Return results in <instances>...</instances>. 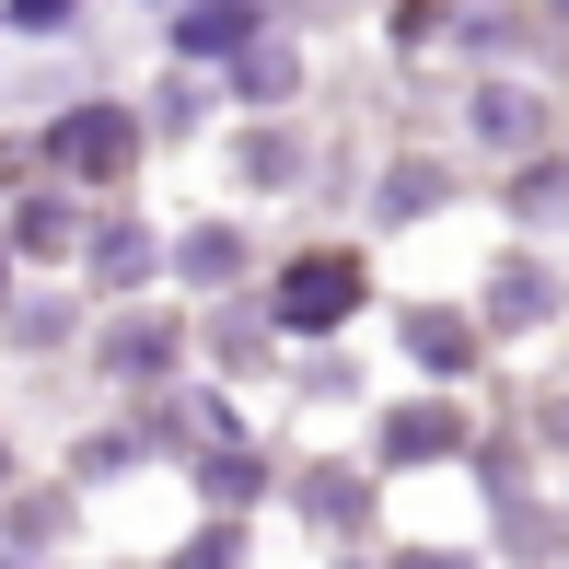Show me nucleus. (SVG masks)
<instances>
[{"label": "nucleus", "instance_id": "2", "mask_svg": "<svg viewBox=\"0 0 569 569\" xmlns=\"http://www.w3.org/2000/svg\"><path fill=\"white\" fill-rule=\"evenodd\" d=\"M59 163H70V174H117V163H128V117H106V106L70 117V128H59Z\"/></svg>", "mask_w": 569, "mask_h": 569}, {"label": "nucleus", "instance_id": "4", "mask_svg": "<svg viewBox=\"0 0 569 569\" xmlns=\"http://www.w3.org/2000/svg\"><path fill=\"white\" fill-rule=\"evenodd\" d=\"M12 12H23V23H70V0H12Z\"/></svg>", "mask_w": 569, "mask_h": 569}, {"label": "nucleus", "instance_id": "3", "mask_svg": "<svg viewBox=\"0 0 569 569\" xmlns=\"http://www.w3.org/2000/svg\"><path fill=\"white\" fill-rule=\"evenodd\" d=\"M174 36H187V47H244V36H256V12H244V0H198Z\"/></svg>", "mask_w": 569, "mask_h": 569}, {"label": "nucleus", "instance_id": "1", "mask_svg": "<svg viewBox=\"0 0 569 569\" xmlns=\"http://www.w3.org/2000/svg\"><path fill=\"white\" fill-rule=\"evenodd\" d=\"M349 302H360V268H349V256H302V268L279 279V315H291V326H338Z\"/></svg>", "mask_w": 569, "mask_h": 569}]
</instances>
